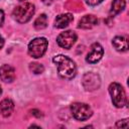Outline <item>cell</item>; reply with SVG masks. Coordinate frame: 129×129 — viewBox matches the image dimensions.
Instances as JSON below:
<instances>
[{
  "instance_id": "1",
  "label": "cell",
  "mask_w": 129,
  "mask_h": 129,
  "mask_svg": "<svg viewBox=\"0 0 129 129\" xmlns=\"http://www.w3.org/2000/svg\"><path fill=\"white\" fill-rule=\"evenodd\" d=\"M52 61L56 63L57 73L60 78L66 79V80H71L76 76V73H77L76 63L69 56L58 54V55L53 56Z\"/></svg>"
},
{
  "instance_id": "2",
  "label": "cell",
  "mask_w": 129,
  "mask_h": 129,
  "mask_svg": "<svg viewBox=\"0 0 129 129\" xmlns=\"http://www.w3.org/2000/svg\"><path fill=\"white\" fill-rule=\"evenodd\" d=\"M34 12L35 8L32 3H23L13 10V17L19 23H26L31 19Z\"/></svg>"
},
{
  "instance_id": "3",
  "label": "cell",
  "mask_w": 129,
  "mask_h": 129,
  "mask_svg": "<svg viewBox=\"0 0 129 129\" xmlns=\"http://www.w3.org/2000/svg\"><path fill=\"white\" fill-rule=\"evenodd\" d=\"M109 93L112 98L113 105L117 108H122L126 105L127 97L123 87L118 83H112L109 86Z\"/></svg>"
},
{
  "instance_id": "4",
  "label": "cell",
  "mask_w": 129,
  "mask_h": 129,
  "mask_svg": "<svg viewBox=\"0 0 129 129\" xmlns=\"http://www.w3.org/2000/svg\"><path fill=\"white\" fill-rule=\"evenodd\" d=\"M48 41L45 37H36L28 44V54L34 58L41 57L47 49Z\"/></svg>"
},
{
  "instance_id": "5",
  "label": "cell",
  "mask_w": 129,
  "mask_h": 129,
  "mask_svg": "<svg viewBox=\"0 0 129 129\" xmlns=\"http://www.w3.org/2000/svg\"><path fill=\"white\" fill-rule=\"evenodd\" d=\"M71 111L73 116L79 121L88 120L93 115L92 108L85 103H73L71 105Z\"/></svg>"
},
{
  "instance_id": "6",
  "label": "cell",
  "mask_w": 129,
  "mask_h": 129,
  "mask_svg": "<svg viewBox=\"0 0 129 129\" xmlns=\"http://www.w3.org/2000/svg\"><path fill=\"white\" fill-rule=\"evenodd\" d=\"M76 40H77V34L75 31L72 30H67L64 32H61L56 38L57 44L66 49H70L75 44Z\"/></svg>"
},
{
  "instance_id": "7",
  "label": "cell",
  "mask_w": 129,
  "mask_h": 129,
  "mask_svg": "<svg viewBox=\"0 0 129 129\" xmlns=\"http://www.w3.org/2000/svg\"><path fill=\"white\" fill-rule=\"evenodd\" d=\"M103 53H104V49H103L102 45L98 42H95L91 45V50L87 54L86 60L89 63H96L102 58Z\"/></svg>"
},
{
  "instance_id": "8",
  "label": "cell",
  "mask_w": 129,
  "mask_h": 129,
  "mask_svg": "<svg viewBox=\"0 0 129 129\" xmlns=\"http://www.w3.org/2000/svg\"><path fill=\"white\" fill-rule=\"evenodd\" d=\"M83 86L88 91L96 90L100 87V78L94 73H88L83 78Z\"/></svg>"
},
{
  "instance_id": "9",
  "label": "cell",
  "mask_w": 129,
  "mask_h": 129,
  "mask_svg": "<svg viewBox=\"0 0 129 129\" xmlns=\"http://www.w3.org/2000/svg\"><path fill=\"white\" fill-rule=\"evenodd\" d=\"M0 79L5 83H11L15 79V71L9 64H3L0 67Z\"/></svg>"
},
{
  "instance_id": "10",
  "label": "cell",
  "mask_w": 129,
  "mask_h": 129,
  "mask_svg": "<svg viewBox=\"0 0 129 129\" xmlns=\"http://www.w3.org/2000/svg\"><path fill=\"white\" fill-rule=\"evenodd\" d=\"M73 19H74V17L71 13L59 14L56 16V18L54 20V26L56 28H64L73 21Z\"/></svg>"
},
{
  "instance_id": "11",
  "label": "cell",
  "mask_w": 129,
  "mask_h": 129,
  "mask_svg": "<svg viewBox=\"0 0 129 129\" xmlns=\"http://www.w3.org/2000/svg\"><path fill=\"white\" fill-rule=\"evenodd\" d=\"M98 23V19L96 16L94 15H85L81 18V20L79 21V28H83V29H89L94 27L96 24Z\"/></svg>"
},
{
  "instance_id": "12",
  "label": "cell",
  "mask_w": 129,
  "mask_h": 129,
  "mask_svg": "<svg viewBox=\"0 0 129 129\" xmlns=\"http://www.w3.org/2000/svg\"><path fill=\"white\" fill-rule=\"evenodd\" d=\"M14 110V103L10 99H4L0 102V113L4 117H9Z\"/></svg>"
},
{
  "instance_id": "13",
  "label": "cell",
  "mask_w": 129,
  "mask_h": 129,
  "mask_svg": "<svg viewBox=\"0 0 129 129\" xmlns=\"http://www.w3.org/2000/svg\"><path fill=\"white\" fill-rule=\"evenodd\" d=\"M114 47L118 50V51H127L128 50V40H127V37L126 36H116L113 38V41H112Z\"/></svg>"
},
{
  "instance_id": "14",
  "label": "cell",
  "mask_w": 129,
  "mask_h": 129,
  "mask_svg": "<svg viewBox=\"0 0 129 129\" xmlns=\"http://www.w3.org/2000/svg\"><path fill=\"white\" fill-rule=\"evenodd\" d=\"M126 6V2L125 0H114L111 6V10H110V14L111 16H115L117 14H119L120 12H122L124 10Z\"/></svg>"
},
{
  "instance_id": "15",
  "label": "cell",
  "mask_w": 129,
  "mask_h": 129,
  "mask_svg": "<svg viewBox=\"0 0 129 129\" xmlns=\"http://www.w3.org/2000/svg\"><path fill=\"white\" fill-rule=\"evenodd\" d=\"M46 26H47V16H46L45 14L39 15V16L36 18V20L34 21V27H35L36 29L40 30V29L45 28Z\"/></svg>"
},
{
  "instance_id": "16",
  "label": "cell",
  "mask_w": 129,
  "mask_h": 129,
  "mask_svg": "<svg viewBox=\"0 0 129 129\" xmlns=\"http://www.w3.org/2000/svg\"><path fill=\"white\" fill-rule=\"evenodd\" d=\"M29 69H30V71H31L32 73H34V74H36V75L41 74V73H43V71H44L43 66L40 64V63H38V62H31V63L29 64Z\"/></svg>"
},
{
  "instance_id": "17",
  "label": "cell",
  "mask_w": 129,
  "mask_h": 129,
  "mask_svg": "<svg viewBox=\"0 0 129 129\" xmlns=\"http://www.w3.org/2000/svg\"><path fill=\"white\" fill-rule=\"evenodd\" d=\"M117 127H124V128H127L128 127V119H124V120H121V121H118L117 124H116Z\"/></svg>"
},
{
  "instance_id": "18",
  "label": "cell",
  "mask_w": 129,
  "mask_h": 129,
  "mask_svg": "<svg viewBox=\"0 0 129 129\" xmlns=\"http://www.w3.org/2000/svg\"><path fill=\"white\" fill-rule=\"evenodd\" d=\"M86 1V3L88 4V5H90V6H95V5H98V4H100L101 2H103L104 0H85Z\"/></svg>"
},
{
  "instance_id": "19",
  "label": "cell",
  "mask_w": 129,
  "mask_h": 129,
  "mask_svg": "<svg viewBox=\"0 0 129 129\" xmlns=\"http://www.w3.org/2000/svg\"><path fill=\"white\" fill-rule=\"evenodd\" d=\"M3 22H4V12L3 10L0 9V26H2Z\"/></svg>"
},
{
  "instance_id": "20",
  "label": "cell",
  "mask_w": 129,
  "mask_h": 129,
  "mask_svg": "<svg viewBox=\"0 0 129 129\" xmlns=\"http://www.w3.org/2000/svg\"><path fill=\"white\" fill-rule=\"evenodd\" d=\"M3 45H4V38L0 35V49L3 47Z\"/></svg>"
},
{
  "instance_id": "21",
  "label": "cell",
  "mask_w": 129,
  "mask_h": 129,
  "mask_svg": "<svg viewBox=\"0 0 129 129\" xmlns=\"http://www.w3.org/2000/svg\"><path fill=\"white\" fill-rule=\"evenodd\" d=\"M42 1H43L45 4H50V3H51L53 0H42Z\"/></svg>"
},
{
  "instance_id": "22",
  "label": "cell",
  "mask_w": 129,
  "mask_h": 129,
  "mask_svg": "<svg viewBox=\"0 0 129 129\" xmlns=\"http://www.w3.org/2000/svg\"><path fill=\"white\" fill-rule=\"evenodd\" d=\"M1 94H2V89H1V87H0V96H1Z\"/></svg>"
},
{
  "instance_id": "23",
  "label": "cell",
  "mask_w": 129,
  "mask_h": 129,
  "mask_svg": "<svg viewBox=\"0 0 129 129\" xmlns=\"http://www.w3.org/2000/svg\"><path fill=\"white\" fill-rule=\"evenodd\" d=\"M19 1H24V0H19Z\"/></svg>"
}]
</instances>
